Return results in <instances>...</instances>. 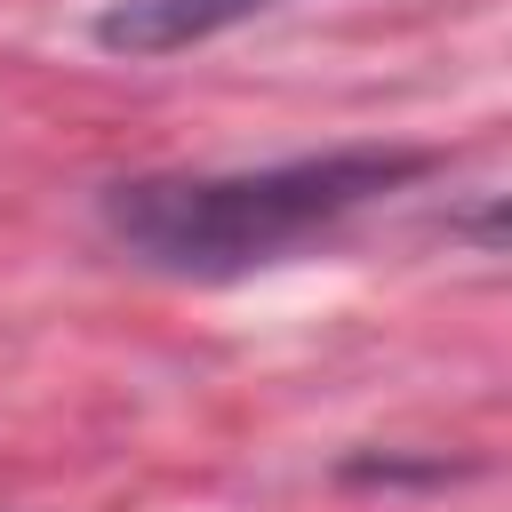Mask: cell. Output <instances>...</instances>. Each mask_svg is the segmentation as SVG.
<instances>
[{
    "mask_svg": "<svg viewBox=\"0 0 512 512\" xmlns=\"http://www.w3.org/2000/svg\"><path fill=\"white\" fill-rule=\"evenodd\" d=\"M272 0H112L96 8V48L112 56H176V48H200L248 16H264Z\"/></svg>",
    "mask_w": 512,
    "mask_h": 512,
    "instance_id": "7a4b0ae2",
    "label": "cell"
},
{
    "mask_svg": "<svg viewBox=\"0 0 512 512\" xmlns=\"http://www.w3.org/2000/svg\"><path fill=\"white\" fill-rule=\"evenodd\" d=\"M424 168H432V152H416V144H336V152L232 168V176H128L96 200V216L144 272L240 280V272H264L296 248L328 240L336 224H352L384 192L416 184Z\"/></svg>",
    "mask_w": 512,
    "mask_h": 512,
    "instance_id": "6da1fadb",
    "label": "cell"
}]
</instances>
